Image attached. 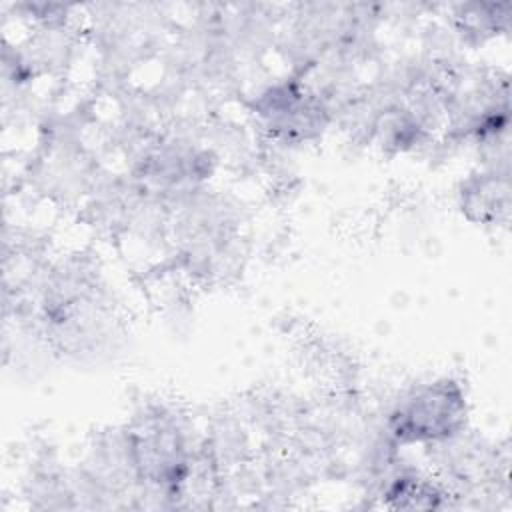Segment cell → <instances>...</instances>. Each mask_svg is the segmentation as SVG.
<instances>
[{
  "label": "cell",
  "mask_w": 512,
  "mask_h": 512,
  "mask_svg": "<svg viewBox=\"0 0 512 512\" xmlns=\"http://www.w3.org/2000/svg\"><path fill=\"white\" fill-rule=\"evenodd\" d=\"M470 406L462 384L434 378L418 384L388 414V434L396 446H442L464 434Z\"/></svg>",
  "instance_id": "cell-1"
},
{
  "label": "cell",
  "mask_w": 512,
  "mask_h": 512,
  "mask_svg": "<svg viewBox=\"0 0 512 512\" xmlns=\"http://www.w3.org/2000/svg\"><path fill=\"white\" fill-rule=\"evenodd\" d=\"M130 468L156 488L178 490L192 472V448L182 422L162 410L146 412L124 436Z\"/></svg>",
  "instance_id": "cell-2"
},
{
  "label": "cell",
  "mask_w": 512,
  "mask_h": 512,
  "mask_svg": "<svg viewBox=\"0 0 512 512\" xmlns=\"http://www.w3.org/2000/svg\"><path fill=\"white\" fill-rule=\"evenodd\" d=\"M256 116L270 136L284 142H306L326 124L324 102L298 80L268 86L256 100Z\"/></svg>",
  "instance_id": "cell-3"
},
{
  "label": "cell",
  "mask_w": 512,
  "mask_h": 512,
  "mask_svg": "<svg viewBox=\"0 0 512 512\" xmlns=\"http://www.w3.org/2000/svg\"><path fill=\"white\" fill-rule=\"evenodd\" d=\"M510 186L508 176L496 170L470 174L460 186V208L464 216L478 224H496L508 216Z\"/></svg>",
  "instance_id": "cell-4"
},
{
  "label": "cell",
  "mask_w": 512,
  "mask_h": 512,
  "mask_svg": "<svg viewBox=\"0 0 512 512\" xmlns=\"http://www.w3.org/2000/svg\"><path fill=\"white\" fill-rule=\"evenodd\" d=\"M384 496L390 508L424 510L440 508L442 498L448 494L430 476H424L420 472H402L388 482Z\"/></svg>",
  "instance_id": "cell-5"
}]
</instances>
